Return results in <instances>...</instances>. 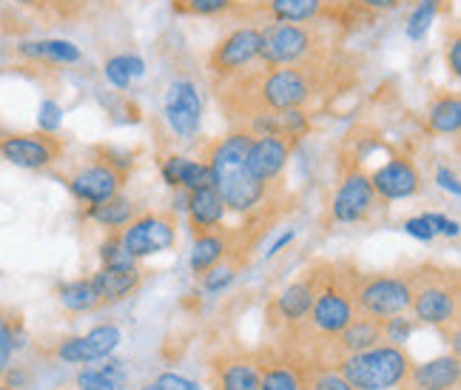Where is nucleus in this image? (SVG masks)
Returning <instances> with one entry per match:
<instances>
[{"mask_svg":"<svg viewBox=\"0 0 461 390\" xmlns=\"http://www.w3.org/2000/svg\"><path fill=\"white\" fill-rule=\"evenodd\" d=\"M288 157H291L288 140L251 134V143H248V151H245V168L251 171V177L259 180L262 186H271L276 177L285 171Z\"/></svg>","mask_w":461,"mask_h":390,"instance_id":"2eb2a0df","label":"nucleus"},{"mask_svg":"<svg viewBox=\"0 0 461 390\" xmlns=\"http://www.w3.org/2000/svg\"><path fill=\"white\" fill-rule=\"evenodd\" d=\"M441 6H445V0H421V4L416 6V12L411 14V21H407L404 32L411 41H424V34L430 32L436 14L441 12Z\"/></svg>","mask_w":461,"mask_h":390,"instance_id":"473e14b6","label":"nucleus"},{"mask_svg":"<svg viewBox=\"0 0 461 390\" xmlns=\"http://www.w3.org/2000/svg\"><path fill=\"white\" fill-rule=\"evenodd\" d=\"M319 282H322V279H319V274H308L303 279L291 282V286L279 294L276 311H279L282 319H285V322L296 325V322H303V319H308V311L313 305V296L319 291Z\"/></svg>","mask_w":461,"mask_h":390,"instance_id":"4be33fe9","label":"nucleus"},{"mask_svg":"<svg viewBox=\"0 0 461 390\" xmlns=\"http://www.w3.org/2000/svg\"><path fill=\"white\" fill-rule=\"evenodd\" d=\"M143 390H159V385H149V387H143Z\"/></svg>","mask_w":461,"mask_h":390,"instance_id":"09e8293b","label":"nucleus"},{"mask_svg":"<svg viewBox=\"0 0 461 390\" xmlns=\"http://www.w3.org/2000/svg\"><path fill=\"white\" fill-rule=\"evenodd\" d=\"M230 251H240L230 242V234H222L220 228L211 234H203V237H194V251H191V271L194 274H205L211 265H217L225 254Z\"/></svg>","mask_w":461,"mask_h":390,"instance_id":"393cba45","label":"nucleus"},{"mask_svg":"<svg viewBox=\"0 0 461 390\" xmlns=\"http://www.w3.org/2000/svg\"><path fill=\"white\" fill-rule=\"evenodd\" d=\"M413 359L402 345H374L367 350L350 353L336 362V370L357 390H390L407 379Z\"/></svg>","mask_w":461,"mask_h":390,"instance_id":"20e7f679","label":"nucleus"},{"mask_svg":"<svg viewBox=\"0 0 461 390\" xmlns=\"http://www.w3.org/2000/svg\"><path fill=\"white\" fill-rule=\"evenodd\" d=\"M330 0H259V9L274 23H311L328 17Z\"/></svg>","mask_w":461,"mask_h":390,"instance_id":"5701e85b","label":"nucleus"},{"mask_svg":"<svg viewBox=\"0 0 461 390\" xmlns=\"http://www.w3.org/2000/svg\"><path fill=\"white\" fill-rule=\"evenodd\" d=\"M166 120L180 140H194L203 126V100L191 80H174L166 92Z\"/></svg>","mask_w":461,"mask_h":390,"instance_id":"4468645a","label":"nucleus"},{"mask_svg":"<svg viewBox=\"0 0 461 390\" xmlns=\"http://www.w3.org/2000/svg\"><path fill=\"white\" fill-rule=\"evenodd\" d=\"M428 126L433 134H458L461 129V100L458 95H441L428 112Z\"/></svg>","mask_w":461,"mask_h":390,"instance_id":"c756f323","label":"nucleus"},{"mask_svg":"<svg viewBox=\"0 0 461 390\" xmlns=\"http://www.w3.org/2000/svg\"><path fill=\"white\" fill-rule=\"evenodd\" d=\"M262 46V29L259 26H242L222 38L208 58V72L214 80H234L240 72L259 60Z\"/></svg>","mask_w":461,"mask_h":390,"instance_id":"1a4fd4ad","label":"nucleus"},{"mask_svg":"<svg viewBox=\"0 0 461 390\" xmlns=\"http://www.w3.org/2000/svg\"><path fill=\"white\" fill-rule=\"evenodd\" d=\"M316 95V80L308 63L299 66H274L268 72L254 77L251 92L245 97V105L254 114L259 112H291L305 109ZM248 114V117H254Z\"/></svg>","mask_w":461,"mask_h":390,"instance_id":"7ed1b4c3","label":"nucleus"},{"mask_svg":"<svg viewBox=\"0 0 461 390\" xmlns=\"http://www.w3.org/2000/svg\"><path fill=\"white\" fill-rule=\"evenodd\" d=\"M376 191L370 186V177L362 168H353L345 174V180L339 183V191H336L333 205H330V220L333 222H362L367 220L370 211L376 208Z\"/></svg>","mask_w":461,"mask_h":390,"instance_id":"ddd939ff","label":"nucleus"},{"mask_svg":"<svg viewBox=\"0 0 461 390\" xmlns=\"http://www.w3.org/2000/svg\"><path fill=\"white\" fill-rule=\"evenodd\" d=\"M211 387L214 390H259V362L254 357H220L211 365Z\"/></svg>","mask_w":461,"mask_h":390,"instance_id":"a211bd4d","label":"nucleus"},{"mask_svg":"<svg viewBox=\"0 0 461 390\" xmlns=\"http://www.w3.org/2000/svg\"><path fill=\"white\" fill-rule=\"evenodd\" d=\"M117 240L131 259L163 254L176 242V222L171 214H140L117 231Z\"/></svg>","mask_w":461,"mask_h":390,"instance_id":"9d476101","label":"nucleus"},{"mask_svg":"<svg viewBox=\"0 0 461 390\" xmlns=\"http://www.w3.org/2000/svg\"><path fill=\"white\" fill-rule=\"evenodd\" d=\"M0 390H14L12 385H0Z\"/></svg>","mask_w":461,"mask_h":390,"instance_id":"8fccbe9b","label":"nucleus"},{"mask_svg":"<svg viewBox=\"0 0 461 390\" xmlns=\"http://www.w3.org/2000/svg\"><path fill=\"white\" fill-rule=\"evenodd\" d=\"M88 217H92L95 222H100V225H105V228H122V225H129L131 220L140 217V208H137V203H131V200L120 197V194H117V197L88 208Z\"/></svg>","mask_w":461,"mask_h":390,"instance_id":"c85d7f7f","label":"nucleus"},{"mask_svg":"<svg viewBox=\"0 0 461 390\" xmlns=\"http://www.w3.org/2000/svg\"><path fill=\"white\" fill-rule=\"evenodd\" d=\"M143 72H146V63L140 60V58H134V55H114V58L105 60V66H103L105 80H109L114 88H129L131 80L140 77Z\"/></svg>","mask_w":461,"mask_h":390,"instance_id":"2f4dec72","label":"nucleus"},{"mask_svg":"<svg viewBox=\"0 0 461 390\" xmlns=\"http://www.w3.org/2000/svg\"><path fill=\"white\" fill-rule=\"evenodd\" d=\"M240 262L242 259H230V254H225L217 265H211V268L203 274V288L211 291V294L228 288L230 282L237 279V274H240Z\"/></svg>","mask_w":461,"mask_h":390,"instance_id":"72a5a7b5","label":"nucleus"},{"mask_svg":"<svg viewBox=\"0 0 461 390\" xmlns=\"http://www.w3.org/2000/svg\"><path fill=\"white\" fill-rule=\"evenodd\" d=\"M376 197L384 203L393 200H411L421 191V174L407 157H393L390 163H384L374 177H370Z\"/></svg>","mask_w":461,"mask_h":390,"instance_id":"dca6fc26","label":"nucleus"},{"mask_svg":"<svg viewBox=\"0 0 461 390\" xmlns=\"http://www.w3.org/2000/svg\"><path fill=\"white\" fill-rule=\"evenodd\" d=\"M350 288H353L357 311L376 319L404 313L407 305H411V288H407L404 277H382V274L357 277Z\"/></svg>","mask_w":461,"mask_h":390,"instance_id":"6e6552de","label":"nucleus"},{"mask_svg":"<svg viewBox=\"0 0 461 390\" xmlns=\"http://www.w3.org/2000/svg\"><path fill=\"white\" fill-rule=\"evenodd\" d=\"M413 319H404V313L384 319V342L387 345H404L413 333Z\"/></svg>","mask_w":461,"mask_h":390,"instance_id":"4c0bfd02","label":"nucleus"},{"mask_svg":"<svg viewBox=\"0 0 461 390\" xmlns=\"http://www.w3.org/2000/svg\"><path fill=\"white\" fill-rule=\"evenodd\" d=\"M126 385H129V374L122 362L83 367L77 374V390H126Z\"/></svg>","mask_w":461,"mask_h":390,"instance_id":"cd10ccee","label":"nucleus"},{"mask_svg":"<svg viewBox=\"0 0 461 390\" xmlns=\"http://www.w3.org/2000/svg\"><path fill=\"white\" fill-rule=\"evenodd\" d=\"M458 376H461L458 357H438V359L421 362V365L413 362L411 370H407L404 385L433 387V390H453L458 385Z\"/></svg>","mask_w":461,"mask_h":390,"instance_id":"412c9836","label":"nucleus"},{"mask_svg":"<svg viewBox=\"0 0 461 390\" xmlns=\"http://www.w3.org/2000/svg\"><path fill=\"white\" fill-rule=\"evenodd\" d=\"M122 333L117 325H97L83 336H68V340H60L51 350V357L68 362V365H88V362H100L109 359L114 348L120 345Z\"/></svg>","mask_w":461,"mask_h":390,"instance_id":"f8f14e48","label":"nucleus"},{"mask_svg":"<svg viewBox=\"0 0 461 390\" xmlns=\"http://www.w3.org/2000/svg\"><path fill=\"white\" fill-rule=\"evenodd\" d=\"M436 180H438V186L441 188H447L450 194H461V186H458V174L453 171V168H447V166H441L438 171H436Z\"/></svg>","mask_w":461,"mask_h":390,"instance_id":"79ce46f5","label":"nucleus"},{"mask_svg":"<svg viewBox=\"0 0 461 390\" xmlns=\"http://www.w3.org/2000/svg\"><path fill=\"white\" fill-rule=\"evenodd\" d=\"M402 390H433V387H413V385H407V387H402Z\"/></svg>","mask_w":461,"mask_h":390,"instance_id":"de8ad7c7","label":"nucleus"},{"mask_svg":"<svg viewBox=\"0 0 461 390\" xmlns=\"http://www.w3.org/2000/svg\"><path fill=\"white\" fill-rule=\"evenodd\" d=\"M237 6V0H176V9L185 14H200V17H217Z\"/></svg>","mask_w":461,"mask_h":390,"instance_id":"c9c22d12","label":"nucleus"},{"mask_svg":"<svg viewBox=\"0 0 461 390\" xmlns=\"http://www.w3.org/2000/svg\"><path fill=\"white\" fill-rule=\"evenodd\" d=\"M60 305L66 311H75V313H88L100 308V299L95 294V286L92 279H75V282H66V286H60Z\"/></svg>","mask_w":461,"mask_h":390,"instance_id":"7c9ffc66","label":"nucleus"},{"mask_svg":"<svg viewBox=\"0 0 461 390\" xmlns=\"http://www.w3.org/2000/svg\"><path fill=\"white\" fill-rule=\"evenodd\" d=\"M225 203L220 197V191L214 186H205L197 191H188V222L194 237H203L217 231L225 217Z\"/></svg>","mask_w":461,"mask_h":390,"instance_id":"6ab92c4d","label":"nucleus"},{"mask_svg":"<svg viewBox=\"0 0 461 390\" xmlns=\"http://www.w3.org/2000/svg\"><path fill=\"white\" fill-rule=\"evenodd\" d=\"M248 143H251V134L240 129V132H230L225 140H220L208 154V168H211V177H214V188L220 191L225 208L240 211V214L259 205L265 191H268V186L254 180L251 171L245 168Z\"/></svg>","mask_w":461,"mask_h":390,"instance_id":"f257e3e1","label":"nucleus"},{"mask_svg":"<svg viewBox=\"0 0 461 390\" xmlns=\"http://www.w3.org/2000/svg\"><path fill=\"white\" fill-rule=\"evenodd\" d=\"M60 122H63V109L55 103V100H46L41 105V114H38V126L41 132H51L55 134L60 129Z\"/></svg>","mask_w":461,"mask_h":390,"instance_id":"58836bf2","label":"nucleus"},{"mask_svg":"<svg viewBox=\"0 0 461 390\" xmlns=\"http://www.w3.org/2000/svg\"><path fill=\"white\" fill-rule=\"evenodd\" d=\"M404 231L411 234V237H416V240H421V242H430V240L436 237V231H433L430 222L424 220V217H413V220H407V222H404Z\"/></svg>","mask_w":461,"mask_h":390,"instance_id":"ea45409f","label":"nucleus"},{"mask_svg":"<svg viewBox=\"0 0 461 390\" xmlns=\"http://www.w3.org/2000/svg\"><path fill=\"white\" fill-rule=\"evenodd\" d=\"M259 390H305V365L288 359L259 365Z\"/></svg>","mask_w":461,"mask_h":390,"instance_id":"bb28decb","label":"nucleus"},{"mask_svg":"<svg viewBox=\"0 0 461 390\" xmlns=\"http://www.w3.org/2000/svg\"><path fill=\"white\" fill-rule=\"evenodd\" d=\"M291 240H294V231H285V234H282V237H279V240H276V242L271 245V251H268V257L279 254V251H282V248H285V245H288Z\"/></svg>","mask_w":461,"mask_h":390,"instance_id":"49530a36","label":"nucleus"},{"mask_svg":"<svg viewBox=\"0 0 461 390\" xmlns=\"http://www.w3.org/2000/svg\"><path fill=\"white\" fill-rule=\"evenodd\" d=\"M157 385H159V390H200L194 382H188L183 376H174V374H166Z\"/></svg>","mask_w":461,"mask_h":390,"instance_id":"c03bdc74","label":"nucleus"},{"mask_svg":"<svg viewBox=\"0 0 461 390\" xmlns=\"http://www.w3.org/2000/svg\"><path fill=\"white\" fill-rule=\"evenodd\" d=\"M305 390H357L336 367H305Z\"/></svg>","mask_w":461,"mask_h":390,"instance_id":"f704fd0d","label":"nucleus"},{"mask_svg":"<svg viewBox=\"0 0 461 390\" xmlns=\"http://www.w3.org/2000/svg\"><path fill=\"white\" fill-rule=\"evenodd\" d=\"M63 140L51 132H29V134H6L0 137V157L17 168L43 171L55 166L63 157Z\"/></svg>","mask_w":461,"mask_h":390,"instance_id":"9b49d317","label":"nucleus"},{"mask_svg":"<svg viewBox=\"0 0 461 390\" xmlns=\"http://www.w3.org/2000/svg\"><path fill=\"white\" fill-rule=\"evenodd\" d=\"M316 32L299 23H271L262 29V46H259V60L274 68V66H299L316 58Z\"/></svg>","mask_w":461,"mask_h":390,"instance_id":"0eeeda50","label":"nucleus"},{"mask_svg":"<svg viewBox=\"0 0 461 390\" xmlns=\"http://www.w3.org/2000/svg\"><path fill=\"white\" fill-rule=\"evenodd\" d=\"M421 217L430 222V228H433L436 234L458 237V222H456V220H447V217H441V214H421Z\"/></svg>","mask_w":461,"mask_h":390,"instance_id":"a19ab883","label":"nucleus"},{"mask_svg":"<svg viewBox=\"0 0 461 390\" xmlns=\"http://www.w3.org/2000/svg\"><path fill=\"white\" fill-rule=\"evenodd\" d=\"M402 0H357V6L370 12V14H382V12H393Z\"/></svg>","mask_w":461,"mask_h":390,"instance_id":"37998d69","label":"nucleus"},{"mask_svg":"<svg viewBox=\"0 0 461 390\" xmlns=\"http://www.w3.org/2000/svg\"><path fill=\"white\" fill-rule=\"evenodd\" d=\"M357 303H353V288L350 282H345L342 277H328L319 282V291L313 296V305L308 311L311 328L325 336V340H333L336 333H342L350 319L357 316Z\"/></svg>","mask_w":461,"mask_h":390,"instance_id":"423d86ee","label":"nucleus"},{"mask_svg":"<svg viewBox=\"0 0 461 390\" xmlns=\"http://www.w3.org/2000/svg\"><path fill=\"white\" fill-rule=\"evenodd\" d=\"M21 345L17 342V322L12 319H4L0 316V376L9 370V362H12V350Z\"/></svg>","mask_w":461,"mask_h":390,"instance_id":"e433bc0d","label":"nucleus"},{"mask_svg":"<svg viewBox=\"0 0 461 390\" xmlns=\"http://www.w3.org/2000/svg\"><path fill=\"white\" fill-rule=\"evenodd\" d=\"M382 342H384V319L367 316V313H357L342 333L333 336V348L339 350V359L350 357V353L367 350L374 345H382Z\"/></svg>","mask_w":461,"mask_h":390,"instance_id":"aec40b11","label":"nucleus"},{"mask_svg":"<svg viewBox=\"0 0 461 390\" xmlns=\"http://www.w3.org/2000/svg\"><path fill=\"white\" fill-rule=\"evenodd\" d=\"M129 171H131L129 157H117L114 151H100L95 163L80 166L75 174L66 177V188L72 191L80 203L97 205V203L117 197Z\"/></svg>","mask_w":461,"mask_h":390,"instance_id":"39448f33","label":"nucleus"},{"mask_svg":"<svg viewBox=\"0 0 461 390\" xmlns=\"http://www.w3.org/2000/svg\"><path fill=\"white\" fill-rule=\"evenodd\" d=\"M95 286V294L100 299V308L103 305H117L122 299H129L140 282H143V271H140L137 262H126V265H103V268L88 277Z\"/></svg>","mask_w":461,"mask_h":390,"instance_id":"f3484780","label":"nucleus"},{"mask_svg":"<svg viewBox=\"0 0 461 390\" xmlns=\"http://www.w3.org/2000/svg\"><path fill=\"white\" fill-rule=\"evenodd\" d=\"M163 177L171 188H185V191L214 186V177H211L208 163H200V159H185V157H168L166 166H163Z\"/></svg>","mask_w":461,"mask_h":390,"instance_id":"b1692460","label":"nucleus"},{"mask_svg":"<svg viewBox=\"0 0 461 390\" xmlns=\"http://www.w3.org/2000/svg\"><path fill=\"white\" fill-rule=\"evenodd\" d=\"M447 66H450L453 77L461 75V41L458 38H453L450 46H447Z\"/></svg>","mask_w":461,"mask_h":390,"instance_id":"a18cd8bd","label":"nucleus"},{"mask_svg":"<svg viewBox=\"0 0 461 390\" xmlns=\"http://www.w3.org/2000/svg\"><path fill=\"white\" fill-rule=\"evenodd\" d=\"M411 288V308L421 325L445 328L458 322V277L438 265H419L404 277Z\"/></svg>","mask_w":461,"mask_h":390,"instance_id":"f03ea898","label":"nucleus"},{"mask_svg":"<svg viewBox=\"0 0 461 390\" xmlns=\"http://www.w3.org/2000/svg\"><path fill=\"white\" fill-rule=\"evenodd\" d=\"M17 55H23L29 60L60 63V66L83 60V51L68 41H26V43L17 46Z\"/></svg>","mask_w":461,"mask_h":390,"instance_id":"a878e982","label":"nucleus"}]
</instances>
